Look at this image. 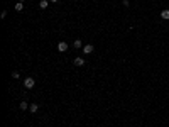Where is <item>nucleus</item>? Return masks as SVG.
Here are the masks:
<instances>
[{
    "label": "nucleus",
    "mask_w": 169,
    "mask_h": 127,
    "mask_svg": "<svg viewBox=\"0 0 169 127\" xmlns=\"http://www.w3.org/2000/svg\"><path fill=\"white\" fill-rule=\"evenodd\" d=\"M57 51H61V53L68 51V44H66V42H59V44H57Z\"/></svg>",
    "instance_id": "7ed1b4c3"
},
{
    "label": "nucleus",
    "mask_w": 169,
    "mask_h": 127,
    "mask_svg": "<svg viewBox=\"0 0 169 127\" xmlns=\"http://www.w3.org/2000/svg\"><path fill=\"white\" fill-rule=\"evenodd\" d=\"M22 9H24V3L22 2H17L15 3V10H17V12H22Z\"/></svg>",
    "instance_id": "9d476101"
},
{
    "label": "nucleus",
    "mask_w": 169,
    "mask_h": 127,
    "mask_svg": "<svg viewBox=\"0 0 169 127\" xmlns=\"http://www.w3.org/2000/svg\"><path fill=\"white\" fill-rule=\"evenodd\" d=\"M19 2H26V0H19Z\"/></svg>",
    "instance_id": "4468645a"
},
{
    "label": "nucleus",
    "mask_w": 169,
    "mask_h": 127,
    "mask_svg": "<svg viewBox=\"0 0 169 127\" xmlns=\"http://www.w3.org/2000/svg\"><path fill=\"white\" fill-rule=\"evenodd\" d=\"M12 78H19V71H14V73H12Z\"/></svg>",
    "instance_id": "9b49d317"
},
{
    "label": "nucleus",
    "mask_w": 169,
    "mask_h": 127,
    "mask_svg": "<svg viewBox=\"0 0 169 127\" xmlns=\"http://www.w3.org/2000/svg\"><path fill=\"white\" fill-rule=\"evenodd\" d=\"M49 2H53V3H54V2H57V0H49Z\"/></svg>",
    "instance_id": "ddd939ff"
},
{
    "label": "nucleus",
    "mask_w": 169,
    "mask_h": 127,
    "mask_svg": "<svg viewBox=\"0 0 169 127\" xmlns=\"http://www.w3.org/2000/svg\"><path fill=\"white\" fill-rule=\"evenodd\" d=\"M29 107H31V103H27L26 100H24V102H20V105H19V108H20V110H27Z\"/></svg>",
    "instance_id": "20e7f679"
},
{
    "label": "nucleus",
    "mask_w": 169,
    "mask_h": 127,
    "mask_svg": "<svg viewBox=\"0 0 169 127\" xmlns=\"http://www.w3.org/2000/svg\"><path fill=\"white\" fill-rule=\"evenodd\" d=\"M161 17H162L164 20H169V10H167V9L162 10V12H161Z\"/></svg>",
    "instance_id": "0eeeda50"
},
{
    "label": "nucleus",
    "mask_w": 169,
    "mask_h": 127,
    "mask_svg": "<svg viewBox=\"0 0 169 127\" xmlns=\"http://www.w3.org/2000/svg\"><path fill=\"white\" fill-rule=\"evenodd\" d=\"M34 85H36V80L34 78H31V76L24 78V86H26V88H34Z\"/></svg>",
    "instance_id": "f257e3e1"
},
{
    "label": "nucleus",
    "mask_w": 169,
    "mask_h": 127,
    "mask_svg": "<svg viewBox=\"0 0 169 127\" xmlns=\"http://www.w3.org/2000/svg\"><path fill=\"white\" fill-rule=\"evenodd\" d=\"M93 51H95L93 44H86V46H83V53H85V54H91Z\"/></svg>",
    "instance_id": "f03ea898"
},
{
    "label": "nucleus",
    "mask_w": 169,
    "mask_h": 127,
    "mask_svg": "<svg viewBox=\"0 0 169 127\" xmlns=\"http://www.w3.org/2000/svg\"><path fill=\"white\" fill-rule=\"evenodd\" d=\"M124 5H125V7H129V5H130V3H129V0H124Z\"/></svg>",
    "instance_id": "f8f14e48"
},
{
    "label": "nucleus",
    "mask_w": 169,
    "mask_h": 127,
    "mask_svg": "<svg viewBox=\"0 0 169 127\" xmlns=\"http://www.w3.org/2000/svg\"><path fill=\"white\" fill-rule=\"evenodd\" d=\"M29 110H31L32 114H36V112L39 110V105H37V103H31V107H29Z\"/></svg>",
    "instance_id": "423d86ee"
},
{
    "label": "nucleus",
    "mask_w": 169,
    "mask_h": 127,
    "mask_svg": "<svg viewBox=\"0 0 169 127\" xmlns=\"http://www.w3.org/2000/svg\"><path fill=\"white\" fill-rule=\"evenodd\" d=\"M73 46H74V48H76V49H80V48H83V42H81L80 39H76V41L73 42Z\"/></svg>",
    "instance_id": "1a4fd4ad"
},
{
    "label": "nucleus",
    "mask_w": 169,
    "mask_h": 127,
    "mask_svg": "<svg viewBox=\"0 0 169 127\" xmlns=\"http://www.w3.org/2000/svg\"><path fill=\"white\" fill-rule=\"evenodd\" d=\"M48 5H49V0H41V3H39L41 9H48Z\"/></svg>",
    "instance_id": "6e6552de"
},
{
    "label": "nucleus",
    "mask_w": 169,
    "mask_h": 127,
    "mask_svg": "<svg viewBox=\"0 0 169 127\" xmlns=\"http://www.w3.org/2000/svg\"><path fill=\"white\" fill-rule=\"evenodd\" d=\"M74 64H76V66H83L85 59H83V58H74Z\"/></svg>",
    "instance_id": "39448f33"
}]
</instances>
